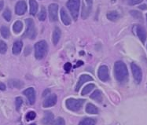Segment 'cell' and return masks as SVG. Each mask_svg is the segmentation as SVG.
I'll list each match as a JSON object with an SVG mask.
<instances>
[{
  "mask_svg": "<svg viewBox=\"0 0 147 125\" xmlns=\"http://www.w3.org/2000/svg\"><path fill=\"white\" fill-rule=\"evenodd\" d=\"M107 18L111 21H117L120 18V14L117 11H111L107 14Z\"/></svg>",
  "mask_w": 147,
  "mask_h": 125,
  "instance_id": "cell-23",
  "label": "cell"
},
{
  "mask_svg": "<svg viewBox=\"0 0 147 125\" xmlns=\"http://www.w3.org/2000/svg\"><path fill=\"white\" fill-rule=\"evenodd\" d=\"M27 11V4L24 1H19L15 6L16 14L21 16Z\"/></svg>",
  "mask_w": 147,
  "mask_h": 125,
  "instance_id": "cell-12",
  "label": "cell"
},
{
  "mask_svg": "<svg viewBox=\"0 0 147 125\" xmlns=\"http://www.w3.org/2000/svg\"><path fill=\"white\" fill-rule=\"evenodd\" d=\"M7 51V45L5 42L0 41V54H6Z\"/></svg>",
  "mask_w": 147,
  "mask_h": 125,
  "instance_id": "cell-30",
  "label": "cell"
},
{
  "mask_svg": "<svg viewBox=\"0 0 147 125\" xmlns=\"http://www.w3.org/2000/svg\"><path fill=\"white\" fill-rule=\"evenodd\" d=\"M64 69H65V72H69L72 69V64L70 62L65 63V66H64Z\"/></svg>",
  "mask_w": 147,
  "mask_h": 125,
  "instance_id": "cell-36",
  "label": "cell"
},
{
  "mask_svg": "<svg viewBox=\"0 0 147 125\" xmlns=\"http://www.w3.org/2000/svg\"><path fill=\"white\" fill-rule=\"evenodd\" d=\"M85 111L89 114H98V108L94 105L91 104V103H88L86 105V109Z\"/></svg>",
  "mask_w": 147,
  "mask_h": 125,
  "instance_id": "cell-20",
  "label": "cell"
},
{
  "mask_svg": "<svg viewBox=\"0 0 147 125\" xmlns=\"http://www.w3.org/2000/svg\"><path fill=\"white\" fill-rule=\"evenodd\" d=\"M23 104V99L21 97H18L16 98L15 100V105H16V109L18 111L20 110V108L21 107V105Z\"/></svg>",
  "mask_w": 147,
  "mask_h": 125,
  "instance_id": "cell-32",
  "label": "cell"
},
{
  "mask_svg": "<svg viewBox=\"0 0 147 125\" xmlns=\"http://www.w3.org/2000/svg\"><path fill=\"white\" fill-rule=\"evenodd\" d=\"M5 90H6V85L0 82V91H5Z\"/></svg>",
  "mask_w": 147,
  "mask_h": 125,
  "instance_id": "cell-37",
  "label": "cell"
},
{
  "mask_svg": "<svg viewBox=\"0 0 147 125\" xmlns=\"http://www.w3.org/2000/svg\"><path fill=\"white\" fill-rule=\"evenodd\" d=\"M29 125H36V124H29Z\"/></svg>",
  "mask_w": 147,
  "mask_h": 125,
  "instance_id": "cell-41",
  "label": "cell"
},
{
  "mask_svg": "<svg viewBox=\"0 0 147 125\" xmlns=\"http://www.w3.org/2000/svg\"><path fill=\"white\" fill-rule=\"evenodd\" d=\"M29 6H30V14L32 16H35L38 11L39 5L36 0H29Z\"/></svg>",
  "mask_w": 147,
  "mask_h": 125,
  "instance_id": "cell-19",
  "label": "cell"
},
{
  "mask_svg": "<svg viewBox=\"0 0 147 125\" xmlns=\"http://www.w3.org/2000/svg\"><path fill=\"white\" fill-rule=\"evenodd\" d=\"M0 32L4 39H9V36H10L9 28H7L6 26H2L0 28Z\"/></svg>",
  "mask_w": 147,
  "mask_h": 125,
  "instance_id": "cell-25",
  "label": "cell"
},
{
  "mask_svg": "<svg viewBox=\"0 0 147 125\" xmlns=\"http://www.w3.org/2000/svg\"><path fill=\"white\" fill-rule=\"evenodd\" d=\"M92 80H93V78L91 77L90 76H89V75H82L80 77V79H79L78 83H77L76 86V91H78L84 83H85L86 82H88V81Z\"/></svg>",
  "mask_w": 147,
  "mask_h": 125,
  "instance_id": "cell-13",
  "label": "cell"
},
{
  "mask_svg": "<svg viewBox=\"0 0 147 125\" xmlns=\"http://www.w3.org/2000/svg\"><path fill=\"white\" fill-rule=\"evenodd\" d=\"M25 23H26V29L23 35V37L34 39L36 36V30L35 28L34 21L31 18H27L25 20Z\"/></svg>",
  "mask_w": 147,
  "mask_h": 125,
  "instance_id": "cell-4",
  "label": "cell"
},
{
  "mask_svg": "<svg viewBox=\"0 0 147 125\" xmlns=\"http://www.w3.org/2000/svg\"><path fill=\"white\" fill-rule=\"evenodd\" d=\"M54 120V116L51 111H46L44 113V117L42 119V124L44 125H51Z\"/></svg>",
  "mask_w": 147,
  "mask_h": 125,
  "instance_id": "cell-14",
  "label": "cell"
},
{
  "mask_svg": "<svg viewBox=\"0 0 147 125\" xmlns=\"http://www.w3.org/2000/svg\"><path fill=\"white\" fill-rule=\"evenodd\" d=\"M136 33H137L138 39L141 40L142 43H145L146 39V32L144 28L142 27L141 25H138L136 27Z\"/></svg>",
  "mask_w": 147,
  "mask_h": 125,
  "instance_id": "cell-15",
  "label": "cell"
},
{
  "mask_svg": "<svg viewBox=\"0 0 147 125\" xmlns=\"http://www.w3.org/2000/svg\"><path fill=\"white\" fill-rule=\"evenodd\" d=\"M98 78L103 82H106L109 80V68L106 66H102L99 67L98 71Z\"/></svg>",
  "mask_w": 147,
  "mask_h": 125,
  "instance_id": "cell-9",
  "label": "cell"
},
{
  "mask_svg": "<svg viewBox=\"0 0 147 125\" xmlns=\"http://www.w3.org/2000/svg\"><path fill=\"white\" fill-rule=\"evenodd\" d=\"M146 20H147V14H146Z\"/></svg>",
  "mask_w": 147,
  "mask_h": 125,
  "instance_id": "cell-42",
  "label": "cell"
},
{
  "mask_svg": "<svg viewBox=\"0 0 147 125\" xmlns=\"http://www.w3.org/2000/svg\"><path fill=\"white\" fill-rule=\"evenodd\" d=\"M80 0H69L66 6L69 9V12L72 15V18L76 21L79 17V11H80Z\"/></svg>",
  "mask_w": 147,
  "mask_h": 125,
  "instance_id": "cell-5",
  "label": "cell"
},
{
  "mask_svg": "<svg viewBox=\"0 0 147 125\" xmlns=\"http://www.w3.org/2000/svg\"><path fill=\"white\" fill-rule=\"evenodd\" d=\"M49 18L51 21H57V13H58V5L55 3H52L49 6Z\"/></svg>",
  "mask_w": 147,
  "mask_h": 125,
  "instance_id": "cell-8",
  "label": "cell"
},
{
  "mask_svg": "<svg viewBox=\"0 0 147 125\" xmlns=\"http://www.w3.org/2000/svg\"><path fill=\"white\" fill-rule=\"evenodd\" d=\"M131 68L132 75H133V77L135 79V82L137 83H140L142 80V72L141 68L135 63L131 64Z\"/></svg>",
  "mask_w": 147,
  "mask_h": 125,
  "instance_id": "cell-7",
  "label": "cell"
},
{
  "mask_svg": "<svg viewBox=\"0 0 147 125\" xmlns=\"http://www.w3.org/2000/svg\"><path fill=\"white\" fill-rule=\"evenodd\" d=\"M50 91H50L49 89L46 90L45 91L43 92V94H42V97H46V96L47 95V94H49V93H50Z\"/></svg>",
  "mask_w": 147,
  "mask_h": 125,
  "instance_id": "cell-38",
  "label": "cell"
},
{
  "mask_svg": "<svg viewBox=\"0 0 147 125\" xmlns=\"http://www.w3.org/2000/svg\"><path fill=\"white\" fill-rule=\"evenodd\" d=\"M90 98L91 99H93L94 101H96L97 102H101L102 101V92L98 91V90H96L94 91L91 95H90Z\"/></svg>",
  "mask_w": 147,
  "mask_h": 125,
  "instance_id": "cell-21",
  "label": "cell"
},
{
  "mask_svg": "<svg viewBox=\"0 0 147 125\" xmlns=\"http://www.w3.org/2000/svg\"><path fill=\"white\" fill-rule=\"evenodd\" d=\"M52 125H65V122L62 117H57V119L54 120Z\"/></svg>",
  "mask_w": 147,
  "mask_h": 125,
  "instance_id": "cell-34",
  "label": "cell"
},
{
  "mask_svg": "<svg viewBox=\"0 0 147 125\" xmlns=\"http://www.w3.org/2000/svg\"><path fill=\"white\" fill-rule=\"evenodd\" d=\"M9 85L11 87H15L18 89H21L22 86H24V83H22L21 80H11L9 81Z\"/></svg>",
  "mask_w": 147,
  "mask_h": 125,
  "instance_id": "cell-22",
  "label": "cell"
},
{
  "mask_svg": "<svg viewBox=\"0 0 147 125\" xmlns=\"http://www.w3.org/2000/svg\"><path fill=\"white\" fill-rule=\"evenodd\" d=\"M130 14L135 19H142V15L141 13L136 11V10H131V11H130Z\"/></svg>",
  "mask_w": 147,
  "mask_h": 125,
  "instance_id": "cell-33",
  "label": "cell"
},
{
  "mask_svg": "<svg viewBox=\"0 0 147 125\" xmlns=\"http://www.w3.org/2000/svg\"><path fill=\"white\" fill-rule=\"evenodd\" d=\"M38 18L40 21H44L47 18V10L44 6H42V8L40 9V11L38 15Z\"/></svg>",
  "mask_w": 147,
  "mask_h": 125,
  "instance_id": "cell-28",
  "label": "cell"
},
{
  "mask_svg": "<svg viewBox=\"0 0 147 125\" xmlns=\"http://www.w3.org/2000/svg\"><path fill=\"white\" fill-rule=\"evenodd\" d=\"M114 76L119 83H125L128 79V70L125 63L117 61L114 64Z\"/></svg>",
  "mask_w": 147,
  "mask_h": 125,
  "instance_id": "cell-1",
  "label": "cell"
},
{
  "mask_svg": "<svg viewBox=\"0 0 147 125\" xmlns=\"http://www.w3.org/2000/svg\"><path fill=\"white\" fill-rule=\"evenodd\" d=\"M61 35V31L60 28L57 27L55 28L53 32V36H52V42L54 45H57L58 43V42L60 40Z\"/></svg>",
  "mask_w": 147,
  "mask_h": 125,
  "instance_id": "cell-16",
  "label": "cell"
},
{
  "mask_svg": "<svg viewBox=\"0 0 147 125\" xmlns=\"http://www.w3.org/2000/svg\"><path fill=\"white\" fill-rule=\"evenodd\" d=\"M138 7H139V9H143V10H145V9H147L146 5H145V4H143V5H141V6H139Z\"/></svg>",
  "mask_w": 147,
  "mask_h": 125,
  "instance_id": "cell-39",
  "label": "cell"
},
{
  "mask_svg": "<svg viewBox=\"0 0 147 125\" xmlns=\"http://www.w3.org/2000/svg\"><path fill=\"white\" fill-rule=\"evenodd\" d=\"M94 87H95V85L94 83H89V84H87V86H85L84 89H83V91H82L81 95H86L87 94H89Z\"/></svg>",
  "mask_w": 147,
  "mask_h": 125,
  "instance_id": "cell-27",
  "label": "cell"
},
{
  "mask_svg": "<svg viewBox=\"0 0 147 125\" xmlns=\"http://www.w3.org/2000/svg\"><path fill=\"white\" fill-rule=\"evenodd\" d=\"M22 28H23V24L22 22L20 21H17L13 24V32L16 33V34H18L20 33L22 31Z\"/></svg>",
  "mask_w": 147,
  "mask_h": 125,
  "instance_id": "cell-24",
  "label": "cell"
},
{
  "mask_svg": "<svg viewBox=\"0 0 147 125\" xmlns=\"http://www.w3.org/2000/svg\"><path fill=\"white\" fill-rule=\"evenodd\" d=\"M92 5H93L92 0H84L81 13V17L83 19H87L89 17L92 9Z\"/></svg>",
  "mask_w": 147,
  "mask_h": 125,
  "instance_id": "cell-6",
  "label": "cell"
},
{
  "mask_svg": "<svg viewBox=\"0 0 147 125\" xmlns=\"http://www.w3.org/2000/svg\"><path fill=\"white\" fill-rule=\"evenodd\" d=\"M143 0H128V4L131 6H135L137 4L141 3Z\"/></svg>",
  "mask_w": 147,
  "mask_h": 125,
  "instance_id": "cell-35",
  "label": "cell"
},
{
  "mask_svg": "<svg viewBox=\"0 0 147 125\" xmlns=\"http://www.w3.org/2000/svg\"><path fill=\"white\" fill-rule=\"evenodd\" d=\"M96 120L93 118H84L79 123V125H95Z\"/></svg>",
  "mask_w": 147,
  "mask_h": 125,
  "instance_id": "cell-26",
  "label": "cell"
},
{
  "mask_svg": "<svg viewBox=\"0 0 147 125\" xmlns=\"http://www.w3.org/2000/svg\"><path fill=\"white\" fill-rule=\"evenodd\" d=\"M3 6H4V2L0 1V10H2L3 9Z\"/></svg>",
  "mask_w": 147,
  "mask_h": 125,
  "instance_id": "cell-40",
  "label": "cell"
},
{
  "mask_svg": "<svg viewBox=\"0 0 147 125\" xmlns=\"http://www.w3.org/2000/svg\"><path fill=\"white\" fill-rule=\"evenodd\" d=\"M54 1H56V0H54Z\"/></svg>",
  "mask_w": 147,
  "mask_h": 125,
  "instance_id": "cell-43",
  "label": "cell"
},
{
  "mask_svg": "<svg viewBox=\"0 0 147 125\" xmlns=\"http://www.w3.org/2000/svg\"><path fill=\"white\" fill-rule=\"evenodd\" d=\"M48 52V45L44 40L39 41L35 44V57L36 59L44 58Z\"/></svg>",
  "mask_w": 147,
  "mask_h": 125,
  "instance_id": "cell-2",
  "label": "cell"
},
{
  "mask_svg": "<svg viewBox=\"0 0 147 125\" xmlns=\"http://www.w3.org/2000/svg\"><path fill=\"white\" fill-rule=\"evenodd\" d=\"M22 47H23V43L21 40H18V41L14 42V43L13 45V54H15V55L21 54Z\"/></svg>",
  "mask_w": 147,
  "mask_h": 125,
  "instance_id": "cell-17",
  "label": "cell"
},
{
  "mask_svg": "<svg viewBox=\"0 0 147 125\" xmlns=\"http://www.w3.org/2000/svg\"><path fill=\"white\" fill-rule=\"evenodd\" d=\"M85 99H75V98H69L65 101L66 107L68 109L73 112H77L80 110L81 108L83 107Z\"/></svg>",
  "mask_w": 147,
  "mask_h": 125,
  "instance_id": "cell-3",
  "label": "cell"
},
{
  "mask_svg": "<svg viewBox=\"0 0 147 125\" xmlns=\"http://www.w3.org/2000/svg\"><path fill=\"white\" fill-rule=\"evenodd\" d=\"M3 18H4V19H5L6 21H10L11 18H12L11 11H10L9 9H5V11L3 12Z\"/></svg>",
  "mask_w": 147,
  "mask_h": 125,
  "instance_id": "cell-29",
  "label": "cell"
},
{
  "mask_svg": "<svg viewBox=\"0 0 147 125\" xmlns=\"http://www.w3.org/2000/svg\"><path fill=\"white\" fill-rule=\"evenodd\" d=\"M57 101V97L56 95H51L46 98L43 103H42V106L44 108H49L52 107L56 105Z\"/></svg>",
  "mask_w": 147,
  "mask_h": 125,
  "instance_id": "cell-11",
  "label": "cell"
},
{
  "mask_svg": "<svg viewBox=\"0 0 147 125\" xmlns=\"http://www.w3.org/2000/svg\"><path fill=\"white\" fill-rule=\"evenodd\" d=\"M36 113L34 112V111H30L26 114L25 116V118H26V120L27 121H29V120H33L36 118Z\"/></svg>",
  "mask_w": 147,
  "mask_h": 125,
  "instance_id": "cell-31",
  "label": "cell"
},
{
  "mask_svg": "<svg viewBox=\"0 0 147 125\" xmlns=\"http://www.w3.org/2000/svg\"><path fill=\"white\" fill-rule=\"evenodd\" d=\"M61 19L65 25H69L71 24V19L69 18V14L65 11V9L63 8L61 9Z\"/></svg>",
  "mask_w": 147,
  "mask_h": 125,
  "instance_id": "cell-18",
  "label": "cell"
},
{
  "mask_svg": "<svg viewBox=\"0 0 147 125\" xmlns=\"http://www.w3.org/2000/svg\"><path fill=\"white\" fill-rule=\"evenodd\" d=\"M23 94L27 98L29 104L33 105L36 102V91L33 87H29L28 89L24 90L23 91Z\"/></svg>",
  "mask_w": 147,
  "mask_h": 125,
  "instance_id": "cell-10",
  "label": "cell"
}]
</instances>
